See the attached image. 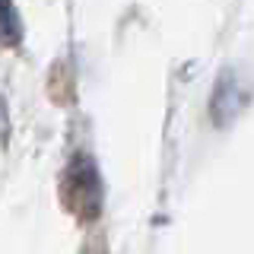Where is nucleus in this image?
<instances>
[{"instance_id": "1", "label": "nucleus", "mask_w": 254, "mask_h": 254, "mask_svg": "<svg viewBox=\"0 0 254 254\" xmlns=\"http://www.w3.org/2000/svg\"><path fill=\"white\" fill-rule=\"evenodd\" d=\"M64 200L79 219H95L102 213V178L89 156H73L64 178Z\"/></svg>"}, {"instance_id": "2", "label": "nucleus", "mask_w": 254, "mask_h": 254, "mask_svg": "<svg viewBox=\"0 0 254 254\" xmlns=\"http://www.w3.org/2000/svg\"><path fill=\"white\" fill-rule=\"evenodd\" d=\"M3 38L6 45H13L19 38V29H16V13H13V0H3Z\"/></svg>"}]
</instances>
